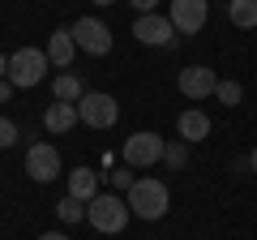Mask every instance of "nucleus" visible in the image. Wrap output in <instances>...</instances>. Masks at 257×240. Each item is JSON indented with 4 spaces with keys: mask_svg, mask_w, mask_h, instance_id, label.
Returning <instances> with one entry per match:
<instances>
[{
    "mask_svg": "<svg viewBox=\"0 0 257 240\" xmlns=\"http://www.w3.org/2000/svg\"><path fill=\"white\" fill-rule=\"evenodd\" d=\"M39 240H69V236H64V231H43Z\"/></svg>",
    "mask_w": 257,
    "mask_h": 240,
    "instance_id": "393cba45",
    "label": "nucleus"
},
{
    "mask_svg": "<svg viewBox=\"0 0 257 240\" xmlns=\"http://www.w3.org/2000/svg\"><path fill=\"white\" fill-rule=\"evenodd\" d=\"M77 125V103H52L43 111V129L47 133H69Z\"/></svg>",
    "mask_w": 257,
    "mask_h": 240,
    "instance_id": "4468645a",
    "label": "nucleus"
},
{
    "mask_svg": "<svg viewBox=\"0 0 257 240\" xmlns=\"http://www.w3.org/2000/svg\"><path fill=\"white\" fill-rule=\"evenodd\" d=\"M163 163L172 167V172H180V167L189 163V142H180V138H172V142H167V146H163Z\"/></svg>",
    "mask_w": 257,
    "mask_h": 240,
    "instance_id": "a211bd4d",
    "label": "nucleus"
},
{
    "mask_svg": "<svg viewBox=\"0 0 257 240\" xmlns=\"http://www.w3.org/2000/svg\"><path fill=\"white\" fill-rule=\"evenodd\" d=\"M248 167H253V176H257V146H253V155H248Z\"/></svg>",
    "mask_w": 257,
    "mask_h": 240,
    "instance_id": "a878e982",
    "label": "nucleus"
},
{
    "mask_svg": "<svg viewBox=\"0 0 257 240\" xmlns=\"http://www.w3.org/2000/svg\"><path fill=\"white\" fill-rule=\"evenodd\" d=\"M77 120H82L86 129H111L120 120V103L103 90H86L82 103H77Z\"/></svg>",
    "mask_w": 257,
    "mask_h": 240,
    "instance_id": "39448f33",
    "label": "nucleus"
},
{
    "mask_svg": "<svg viewBox=\"0 0 257 240\" xmlns=\"http://www.w3.org/2000/svg\"><path fill=\"white\" fill-rule=\"evenodd\" d=\"M5 77H9V56L0 52V82H5Z\"/></svg>",
    "mask_w": 257,
    "mask_h": 240,
    "instance_id": "b1692460",
    "label": "nucleus"
},
{
    "mask_svg": "<svg viewBox=\"0 0 257 240\" xmlns=\"http://www.w3.org/2000/svg\"><path fill=\"white\" fill-rule=\"evenodd\" d=\"M86 219H90L94 231L116 236V231H124V223L133 219V210H128V202L120 193H99L94 202H86Z\"/></svg>",
    "mask_w": 257,
    "mask_h": 240,
    "instance_id": "f03ea898",
    "label": "nucleus"
},
{
    "mask_svg": "<svg viewBox=\"0 0 257 240\" xmlns=\"http://www.w3.org/2000/svg\"><path fill=\"white\" fill-rule=\"evenodd\" d=\"M214 99H219L223 107H240V99H244V86H240V82H219Z\"/></svg>",
    "mask_w": 257,
    "mask_h": 240,
    "instance_id": "6ab92c4d",
    "label": "nucleus"
},
{
    "mask_svg": "<svg viewBox=\"0 0 257 240\" xmlns=\"http://www.w3.org/2000/svg\"><path fill=\"white\" fill-rule=\"evenodd\" d=\"M176 86H180L184 99L202 103V99H214V90H219V77H214V69H206V65H189V69H180Z\"/></svg>",
    "mask_w": 257,
    "mask_h": 240,
    "instance_id": "6e6552de",
    "label": "nucleus"
},
{
    "mask_svg": "<svg viewBox=\"0 0 257 240\" xmlns=\"http://www.w3.org/2000/svg\"><path fill=\"white\" fill-rule=\"evenodd\" d=\"M56 219H60V223H82L86 219V202H77V197H60V202H56Z\"/></svg>",
    "mask_w": 257,
    "mask_h": 240,
    "instance_id": "f3484780",
    "label": "nucleus"
},
{
    "mask_svg": "<svg viewBox=\"0 0 257 240\" xmlns=\"http://www.w3.org/2000/svg\"><path fill=\"white\" fill-rule=\"evenodd\" d=\"M167 18H172L176 35L189 39V35H197V30L206 26V18H210V5H206V0H172Z\"/></svg>",
    "mask_w": 257,
    "mask_h": 240,
    "instance_id": "0eeeda50",
    "label": "nucleus"
},
{
    "mask_svg": "<svg viewBox=\"0 0 257 240\" xmlns=\"http://www.w3.org/2000/svg\"><path fill=\"white\" fill-rule=\"evenodd\" d=\"M13 142H18V125L9 116H0V150H9Z\"/></svg>",
    "mask_w": 257,
    "mask_h": 240,
    "instance_id": "412c9836",
    "label": "nucleus"
},
{
    "mask_svg": "<svg viewBox=\"0 0 257 240\" xmlns=\"http://www.w3.org/2000/svg\"><path fill=\"white\" fill-rule=\"evenodd\" d=\"M52 94H56V103H82L86 86H82V77H77V73H60L52 82Z\"/></svg>",
    "mask_w": 257,
    "mask_h": 240,
    "instance_id": "2eb2a0df",
    "label": "nucleus"
},
{
    "mask_svg": "<svg viewBox=\"0 0 257 240\" xmlns=\"http://www.w3.org/2000/svg\"><path fill=\"white\" fill-rule=\"evenodd\" d=\"M13 90H18V86H13L9 77H5V82H0V103H9V94H13Z\"/></svg>",
    "mask_w": 257,
    "mask_h": 240,
    "instance_id": "5701e85b",
    "label": "nucleus"
},
{
    "mask_svg": "<svg viewBox=\"0 0 257 240\" xmlns=\"http://www.w3.org/2000/svg\"><path fill=\"white\" fill-rule=\"evenodd\" d=\"M69 30H73L77 52H86V56H107L111 52V30L103 26L99 18H77Z\"/></svg>",
    "mask_w": 257,
    "mask_h": 240,
    "instance_id": "423d86ee",
    "label": "nucleus"
},
{
    "mask_svg": "<svg viewBox=\"0 0 257 240\" xmlns=\"http://www.w3.org/2000/svg\"><path fill=\"white\" fill-rule=\"evenodd\" d=\"M176 133H180V142H206L210 138V116H206L202 107H184L180 116H176Z\"/></svg>",
    "mask_w": 257,
    "mask_h": 240,
    "instance_id": "9b49d317",
    "label": "nucleus"
},
{
    "mask_svg": "<svg viewBox=\"0 0 257 240\" xmlns=\"http://www.w3.org/2000/svg\"><path fill=\"white\" fill-rule=\"evenodd\" d=\"M69 197H77V202H94V197H99V172H94V167H77V172H69Z\"/></svg>",
    "mask_w": 257,
    "mask_h": 240,
    "instance_id": "ddd939ff",
    "label": "nucleus"
},
{
    "mask_svg": "<svg viewBox=\"0 0 257 240\" xmlns=\"http://www.w3.org/2000/svg\"><path fill=\"white\" fill-rule=\"evenodd\" d=\"M133 35H138V43H146V47H172L176 43L172 18H159V13H138Z\"/></svg>",
    "mask_w": 257,
    "mask_h": 240,
    "instance_id": "9d476101",
    "label": "nucleus"
},
{
    "mask_svg": "<svg viewBox=\"0 0 257 240\" xmlns=\"http://www.w3.org/2000/svg\"><path fill=\"white\" fill-rule=\"evenodd\" d=\"M26 176L39 180V185H52L56 176H60V150L47 146V142H35L26 150Z\"/></svg>",
    "mask_w": 257,
    "mask_h": 240,
    "instance_id": "1a4fd4ad",
    "label": "nucleus"
},
{
    "mask_svg": "<svg viewBox=\"0 0 257 240\" xmlns=\"http://www.w3.org/2000/svg\"><path fill=\"white\" fill-rule=\"evenodd\" d=\"M90 5H99V9H107V5H116V0H90Z\"/></svg>",
    "mask_w": 257,
    "mask_h": 240,
    "instance_id": "bb28decb",
    "label": "nucleus"
},
{
    "mask_svg": "<svg viewBox=\"0 0 257 240\" xmlns=\"http://www.w3.org/2000/svg\"><path fill=\"white\" fill-rule=\"evenodd\" d=\"M227 18H231V26L253 30L257 26V0H227Z\"/></svg>",
    "mask_w": 257,
    "mask_h": 240,
    "instance_id": "dca6fc26",
    "label": "nucleus"
},
{
    "mask_svg": "<svg viewBox=\"0 0 257 240\" xmlns=\"http://www.w3.org/2000/svg\"><path fill=\"white\" fill-rule=\"evenodd\" d=\"M128 210H133V219L142 223H159L167 214V206H172V193H167L163 180H150V176H138V185L124 193Z\"/></svg>",
    "mask_w": 257,
    "mask_h": 240,
    "instance_id": "f257e3e1",
    "label": "nucleus"
},
{
    "mask_svg": "<svg viewBox=\"0 0 257 240\" xmlns=\"http://www.w3.org/2000/svg\"><path fill=\"white\" fill-rule=\"evenodd\" d=\"M47 60H52V69H69L73 65V56H77V43H73V30L69 26H60V30H52V39H47Z\"/></svg>",
    "mask_w": 257,
    "mask_h": 240,
    "instance_id": "f8f14e48",
    "label": "nucleus"
},
{
    "mask_svg": "<svg viewBox=\"0 0 257 240\" xmlns=\"http://www.w3.org/2000/svg\"><path fill=\"white\" fill-rule=\"evenodd\" d=\"M128 5H133L138 13H155L159 9V0H128Z\"/></svg>",
    "mask_w": 257,
    "mask_h": 240,
    "instance_id": "4be33fe9",
    "label": "nucleus"
},
{
    "mask_svg": "<svg viewBox=\"0 0 257 240\" xmlns=\"http://www.w3.org/2000/svg\"><path fill=\"white\" fill-rule=\"evenodd\" d=\"M107 176H111V193H116V189H120V193H128V189L138 185V176H133V167H128V163L124 167H111Z\"/></svg>",
    "mask_w": 257,
    "mask_h": 240,
    "instance_id": "aec40b11",
    "label": "nucleus"
},
{
    "mask_svg": "<svg viewBox=\"0 0 257 240\" xmlns=\"http://www.w3.org/2000/svg\"><path fill=\"white\" fill-rule=\"evenodd\" d=\"M47 69H52V60H47L43 47H18V52L9 56V82L18 86V90H30V86H39Z\"/></svg>",
    "mask_w": 257,
    "mask_h": 240,
    "instance_id": "7ed1b4c3",
    "label": "nucleus"
},
{
    "mask_svg": "<svg viewBox=\"0 0 257 240\" xmlns=\"http://www.w3.org/2000/svg\"><path fill=\"white\" fill-rule=\"evenodd\" d=\"M163 146H167V138H159L155 129H142V133H133V138L124 142V163L133 167V172H146V167H155V163H163Z\"/></svg>",
    "mask_w": 257,
    "mask_h": 240,
    "instance_id": "20e7f679",
    "label": "nucleus"
}]
</instances>
